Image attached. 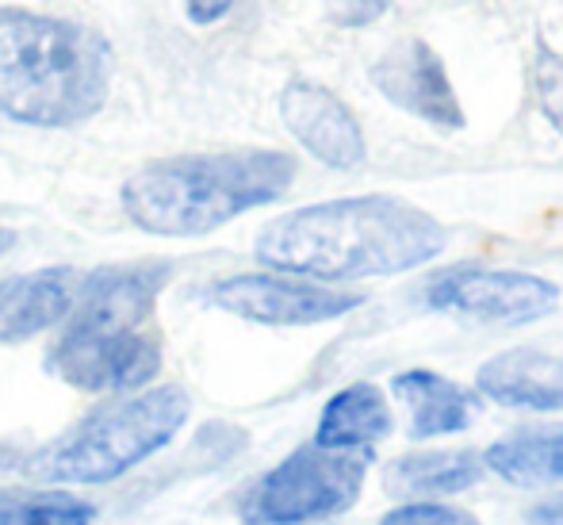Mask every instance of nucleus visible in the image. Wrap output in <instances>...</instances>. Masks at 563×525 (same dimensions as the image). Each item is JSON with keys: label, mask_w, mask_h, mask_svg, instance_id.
<instances>
[{"label": "nucleus", "mask_w": 563, "mask_h": 525, "mask_svg": "<svg viewBox=\"0 0 563 525\" xmlns=\"http://www.w3.org/2000/svg\"><path fill=\"white\" fill-rule=\"evenodd\" d=\"M445 245L449 230L430 211L399 196H349L273 219L253 253L276 273L334 284L410 273Z\"/></svg>", "instance_id": "obj_1"}, {"label": "nucleus", "mask_w": 563, "mask_h": 525, "mask_svg": "<svg viewBox=\"0 0 563 525\" xmlns=\"http://www.w3.org/2000/svg\"><path fill=\"white\" fill-rule=\"evenodd\" d=\"M115 54L97 28L0 8V116L23 127L89 123L112 97Z\"/></svg>", "instance_id": "obj_2"}, {"label": "nucleus", "mask_w": 563, "mask_h": 525, "mask_svg": "<svg viewBox=\"0 0 563 525\" xmlns=\"http://www.w3.org/2000/svg\"><path fill=\"white\" fill-rule=\"evenodd\" d=\"M299 165L284 150H216L173 154L126 177L123 211L146 234L200 238L234 222L238 215L280 200Z\"/></svg>", "instance_id": "obj_3"}, {"label": "nucleus", "mask_w": 563, "mask_h": 525, "mask_svg": "<svg viewBox=\"0 0 563 525\" xmlns=\"http://www.w3.org/2000/svg\"><path fill=\"white\" fill-rule=\"evenodd\" d=\"M192 415L185 387L162 384L81 418L51 445L27 452L20 472L31 483H112L173 441Z\"/></svg>", "instance_id": "obj_4"}, {"label": "nucleus", "mask_w": 563, "mask_h": 525, "mask_svg": "<svg viewBox=\"0 0 563 525\" xmlns=\"http://www.w3.org/2000/svg\"><path fill=\"white\" fill-rule=\"evenodd\" d=\"M368 457L303 445L265 472L242 499L245 525H307L345 514L356 503Z\"/></svg>", "instance_id": "obj_5"}, {"label": "nucleus", "mask_w": 563, "mask_h": 525, "mask_svg": "<svg viewBox=\"0 0 563 525\" xmlns=\"http://www.w3.org/2000/svg\"><path fill=\"white\" fill-rule=\"evenodd\" d=\"M51 372L77 392H139L162 372V338L150 330H62L46 357Z\"/></svg>", "instance_id": "obj_6"}, {"label": "nucleus", "mask_w": 563, "mask_h": 525, "mask_svg": "<svg viewBox=\"0 0 563 525\" xmlns=\"http://www.w3.org/2000/svg\"><path fill=\"white\" fill-rule=\"evenodd\" d=\"M433 311H449L475 322H537L560 304V288L533 273L510 269H452L426 292Z\"/></svg>", "instance_id": "obj_7"}, {"label": "nucleus", "mask_w": 563, "mask_h": 525, "mask_svg": "<svg viewBox=\"0 0 563 525\" xmlns=\"http://www.w3.org/2000/svg\"><path fill=\"white\" fill-rule=\"evenodd\" d=\"M211 304L261 326H314L356 311L364 304V296L327 288V284L288 273H245L219 284L211 292Z\"/></svg>", "instance_id": "obj_8"}, {"label": "nucleus", "mask_w": 563, "mask_h": 525, "mask_svg": "<svg viewBox=\"0 0 563 525\" xmlns=\"http://www.w3.org/2000/svg\"><path fill=\"white\" fill-rule=\"evenodd\" d=\"M173 281L169 261L146 265H104L81 276L69 315L62 318L66 330L115 333V330H150L157 315L165 284Z\"/></svg>", "instance_id": "obj_9"}, {"label": "nucleus", "mask_w": 563, "mask_h": 525, "mask_svg": "<svg viewBox=\"0 0 563 525\" xmlns=\"http://www.w3.org/2000/svg\"><path fill=\"white\" fill-rule=\"evenodd\" d=\"M372 81L407 116H418L433 127H464V108L445 74V62L422 39H399L395 46H387L384 58L372 66Z\"/></svg>", "instance_id": "obj_10"}, {"label": "nucleus", "mask_w": 563, "mask_h": 525, "mask_svg": "<svg viewBox=\"0 0 563 525\" xmlns=\"http://www.w3.org/2000/svg\"><path fill=\"white\" fill-rule=\"evenodd\" d=\"M280 119L311 157L334 169L364 162V134L356 116L338 92L314 81H291L280 92Z\"/></svg>", "instance_id": "obj_11"}, {"label": "nucleus", "mask_w": 563, "mask_h": 525, "mask_svg": "<svg viewBox=\"0 0 563 525\" xmlns=\"http://www.w3.org/2000/svg\"><path fill=\"white\" fill-rule=\"evenodd\" d=\"M81 273L69 265H46L38 273L8 276L0 284V341H27L69 315Z\"/></svg>", "instance_id": "obj_12"}, {"label": "nucleus", "mask_w": 563, "mask_h": 525, "mask_svg": "<svg viewBox=\"0 0 563 525\" xmlns=\"http://www.w3.org/2000/svg\"><path fill=\"white\" fill-rule=\"evenodd\" d=\"M475 387L503 407L563 411V357L541 349H510L483 364Z\"/></svg>", "instance_id": "obj_13"}, {"label": "nucleus", "mask_w": 563, "mask_h": 525, "mask_svg": "<svg viewBox=\"0 0 563 525\" xmlns=\"http://www.w3.org/2000/svg\"><path fill=\"white\" fill-rule=\"evenodd\" d=\"M391 387L410 411V437H441L467 429L475 418V407H479L472 392L426 369L402 372V376H395Z\"/></svg>", "instance_id": "obj_14"}, {"label": "nucleus", "mask_w": 563, "mask_h": 525, "mask_svg": "<svg viewBox=\"0 0 563 525\" xmlns=\"http://www.w3.org/2000/svg\"><path fill=\"white\" fill-rule=\"evenodd\" d=\"M391 434V411H387V400L376 384H353L345 392H338L334 400L327 403L319 418V434H314V445L322 449H368L379 437Z\"/></svg>", "instance_id": "obj_15"}, {"label": "nucleus", "mask_w": 563, "mask_h": 525, "mask_svg": "<svg viewBox=\"0 0 563 525\" xmlns=\"http://www.w3.org/2000/svg\"><path fill=\"white\" fill-rule=\"evenodd\" d=\"M483 464L518 488L563 483V426L521 429L514 437H503L487 449Z\"/></svg>", "instance_id": "obj_16"}, {"label": "nucleus", "mask_w": 563, "mask_h": 525, "mask_svg": "<svg viewBox=\"0 0 563 525\" xmlns=\"http://www.w3.org/2000/svg\"><path fill=\"white\" fill-rule=\"evenodd\" d=\"M483 472L475 452H415L387 468L384 488L391 495H456L472 488Z\"/></svg>", "instance_id": "obj_17"}, {"label": "nucleus", "mask_w": 563, "mask_h": 525, "mask_svg": "<svg viewBox=\"0 0 563 525\" xmlns=\"http://www.w3.org/2000/svg\"><path fill=\"white\" fill-rule=\"evenodd\" d=\"M97 506L66 491L0 488V525H92Z\"/></svg>", "instance_id": "obj_18"}, {"label": "nucleus", "mask_w": 563, "mask_h": 525, "mask_svg": "<svg viewBox=\"0 0 563 525\" xmlns=\"http://www.w3.org/2000/svg\"><path fill=\"white\" fill-rule=\"evenodd\" d=\"M537 100L549 123L563 134V58L552 46H537Z\"/></svg>", "instance_id": "obj_19"}, {"label": "nucleus", "mask_w": 563, "mask_h": 525, "mask_svg": "<svg viewBox=\"0 0 563 525\" xmlns=\"http://www.w3.org/2000/svg\"><path fill=\"white\" fill-rule=\"evenodd\" d=\"M379 525H479L467 511L445 503H410L391 511L387 518H379Z\"/></svg>", "instance_id": "obj_20"}, {"label": "nucleus", "mask_w": 563, "mask_h": 525, "mask_svg": "<svg viewBox=\"0 0 563 525\" xmlns=\"http://www.w3.org/2000/svg\"><path fill=\"white\" fill-rule=\"evenodd\" d=\"M391 0H327L330 15L341 23V28H364V23L379 20L387 12Z\"/></svg>", "instance_id": "obj_21"}, {"label": "nucleus", "mask_w": 563, "mask_h": 525, "mask_svg": "<svg viewBox=\"0 0 563 525\" xmlns=\"http://www.w3.org/2000/svg\"><path fill=\"white\" fill-rule=\"evenodd\" d=\"M234 4L238 0H185V15H188V23H196V28H211V23L223 20Z\"/></svg>", "instance_id": "obj_22"}, {"label": "nucleus", "mask_w": 563, "mask_h": 525, "mask_svg": "<svg viewBox=\"0 0 563 525\" xmlns=\"http://www.w3.org/2000/svg\"><path fill=\"white\" fill-rule=\"evenodd\" d=\"M529 525H563V495L544 499L529 511Z\"/></svg>", "instance_id": "obj_23"}, {"label": "nucleus", "mask_w": 563, "mask_h": 525, "mask_svg": "<svg viewBox=\"0 0 563 525\" xmlns=\"http://www.w3.org/2000/svg\"><path fill=\"white\" fill-rule=\"evenodd\" d=\"M20 452L15 449H8V445H0V472H4V468H20Z\"/></svg>", "instance_id": "obj_24"}, {"label": "nucleus", "mask_w": 563, "mask_h": 525, "mask_svg": "<svg viewBox=\"0 0 563 525\" xmlns=\"http://www.w3.org/2000/svg\"><path fill=\"white\" fill-rule=\"evenodd\" d=\"M12 242H15V234L8 227H0V258H4L8 250H12Z\"/></svg>", "instance_id": "obj_25"}]
</instances>
